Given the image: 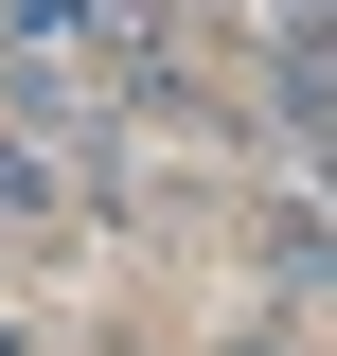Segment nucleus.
<instances>
[{"mask_svg": "<svg viewBox=\"0 0 337 356\" xmlns=\"http://www.w3.org/2000/svg\"><path fill=\"white\" fill-rule=\"evenodd\" d=\"M53 196H71V178H53V143H36V125H0V214H53Z\"/></svg>", "mask_w": 337, "mask_h": 356, "instance_id": "f257e3e1", "label": "nucleus"}, {"mask_svg": "<svg viewBox=\"0 0 337 356\" xmlns=\"http://www.w3.org/2000/svg\"><path fill=\"white\" fill-rule=\"evenodd\" d=\"M0 356H36V321H0Z\"/></svg>", "mask_w": 337, "mask_h": 356, "instance_id": "f03ea898", "label": "nucleus"}]
</instances>
